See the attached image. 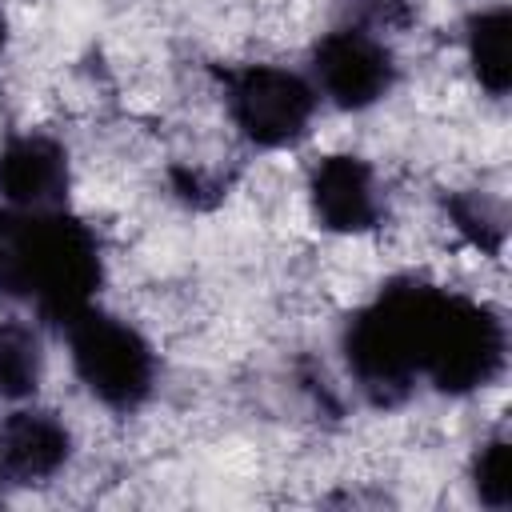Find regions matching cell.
Wrapping results in <instances>:
<instances>
[{
  "instance_id": "8fae6325",
  "label": "cell",
  "mask_w": 512,
  "mask_h": 512,
  "mask_svg": "<svg viewBox=\"0 0 512 512\" xmlns=\"http://www.w3.org/2000/svg\"><path fill=\"white\" fill-rule=\"evenodd\" d=\"M44 380V348L32 324L0 320V396L28 400Z\"/></svg>"
},
{
  "instance_id": "9a60e30c",
  "label": "cell",
  "mask_w": 512,
  "mask_h": 512,
  "mask_svg": "<svg viewBox=\"0 0 512 512\" xmlns=\"http://www.w3.org/2000/svg\"><path fill=\"white\" fill-rule=\"evenodd\" d=\"M12 220H16V212L8 208H0V284H4V264H8V244H12Z\"/></svg>"
},
{
  "instance_id": "ba28073f",
  "label": "cell",
  "mask_w": 512,
  "mask_h": 512,
  "mask_svg": "<svg viewBox=\"0 0 512 512\" xmlns=\"http://www.w3.org/2000/svg\"><path fill=\"white\" fill-rule=\"evenodd\" d=\"M308 204L320 228L340 236H360L380 224V192L376 172L364 156L332 152L316 160L308 176Z\"/></svg>"
},
{
  "instance_id": "7a4b0ae2",
  "label": "cell",
  "mask_w": 512,
  "mask_h": 512,
  "mask_svg": "<svg viewBox=\"0 0 512 512\" xmlns=\"http://www.w3.org/2000/svg\"><path fill=\"white\" fill-rule=\"evenodd\" d=\"M440 292L444 288L428 280L404 276L384 284L364 308L348 316L340 352L356 388L376 408H396L416 392V380L428 368Z\"/></svg>"
},
{
  "instance_id": "9c48e42d",
  "label": "cell",
  "mask_w": 512,
  "mask_h": 512,
  "mask_svg": "<svg viewBox=\"0 0 512 512\" xmlns=\"http://www.w3.org/2000/svg\"><path fill=\"white\" fill-rule=\"evenodd\" d=\"M72 456L68 424L48 408H20L0 424V476L12 484H44Z\"/></svg>"
},
{
  "instance_id": "3957f363",
  "label": "cell",
  "mask_w": 512,
  "mask_h": 512,
  "mask_svg": "<svg viewBox=\"0 0 512 512\" xmlns=\"http://www.w3.org/2000/svg\"><path fill=\"white\" fill-rule=\"evenodd\" d=\"M68 356L76 380L112 412H136L156 388V352L152 344L120 316L100 312L96 304L80 312L68 328Z\"/></svg>"
},
{
  "instance_id": "5b68a950",
  "label": "cell",
  "mask_w": 512,
  "mask_h": 512,
  "mask_svg": "<svg viewBox=\"0 0 512 512\" xmlns=\"http://www.w3.org/2000/svg\"><path fill=\"white\" fill-rule=\"evenodd\" d=\"M224 104L236 132L256 148H288L308 136L316 88L280 64H236L220 72Z\"/></svg>"
},
{
  "instance_id": "2e32d148",
  "label": "cell",
  "mask_w": 512,
  "mask_h": 512,
  "mask_svg": "<svg viewBox=\"0 0 512 512\" xmlns=\"http://www.w3.org/2000/svg\"><path fill=\"white\" fill-rule=\"evenodd\" d=\"M4 44H8V20H4V12H0V56H4Z\"/></svg>"
},
{
  "instance_id": "52a82bcc",
  "label": "cell",
  "mask_w": 512,
  "mask_h": 512,
  "mask_svg": "<svg viewBox=\"0 0 512 512\" xmlns=\"http://www.w3.org/2000/svg\"><path fill=\"white\" fill-rule=\"evenodd\" d=\"M68 148L44 132H16L0 144V200L12 212H56L68 204Z\"/></svg>"
},
{
  "instance_id": "8992f818",
  "label": "cell",
  "mask_w": 512,
  "mask_h": 512,
  "mask_svg": "<svg viewBox=\"0 0 512 512\" xmlns=\"http://www.w3.org/2000/svg\"><path fill=\"white\" fill-rule=\"evenodd\" d=\"M312 76L316 92H324L344 112H364L380 104L396 84V56L392 48L364 24L332 28L312 48Z\"/></svg>"
},
{
  "instance_id": "6da1fadb",
  "label": "cell",
  "mask_w": 512,
  "mask_h": 512,
  "mask_svg": "<svg viewBox=\"0 0 512 512\" xmlns=\"http://www.w3.org/2000/svg\"><path fill=\"white\" fill-rule=\"evenodd\" d=\"M100 284V240L84 220L68 216L64 208L16 212L0 296L28 304L44 324L64 332L80 312L96 304Z\"/></svg>"
},
{
  "instance_id": "4fadbf2b",
  "label": "cell",
  "mask_w": 512,
  "mask_h": 512,
  "mask_svg": "<svg viewBox=\"0 0 512 512\" xmlns=\"http://www.w3.org/2000/svg\"><path fill=\"white\" fill-rule=\"evenodd\" d=\"M472 488L480 504L504 512L512 504V440L504 432L488 436L472 456Z\"/></svg>"
},
{
  "instance_id": "5bb4252c",
  "label": "cell",
  "mask_w": 512,
  "mask_h": 512,
  "mask_svg": "<svg viewBox=\"0 0 512 512\" xmlns=\"http://www.w3.org/2000/svg\"><path fill=\"white\" fill-rule=\"evenodd\" d=\"M356 12L376 28H408L416 16V0H356Z\"/></svg>"
},
{
  "instance_id": "30bf717a",
  "label": "cell",
  "mask_w": 512,
  "mask_h": 512,
  "mask_svg": "<svg viewBox=\"0 0 512 512\" xmlns=\"http://www.w3.org/2000/svg\"><path fill=\"white\" fill-rule=\"evenodd\" d=\"M464 52L480 88L504 96L512 88V12L504 4L472 12L464 24Z\"/></svg>"
},
{
  "instance_id": "7c38bea8",
  "label": "cell",
  "mask_w": 512,
  "mask_h": 512,
  "mask_svg": "<svg viewBox=\"0 0 512 512\" xmlns=\"http://www.w3.org/2000/svg\"><path fill=\"white\" fill-rule=\"evenodd\" d=\"M444 212L452 220V228L472 244L480 248L484 256H500L504 248V236H508V216H504V204L488 192H452L444 196Z\"/></svg>"
},
{
  "instance_id": "277c9868",
  "label": "cell",
  "mask_w": 512,
  "mask_h": 512,
  "mask_svg": "<svg viewBox=\"0 0 512 512\" xmlns=\"http://www.w3.org/2000/svg\"><path fill=\"white\" fill-rule=\"evenodd\" d=\"M508 360V332L496 308L464 296V292H440L432 348L424 380L444 396H468L476 388H488Z\"/></svg>"
}]
</instances>
